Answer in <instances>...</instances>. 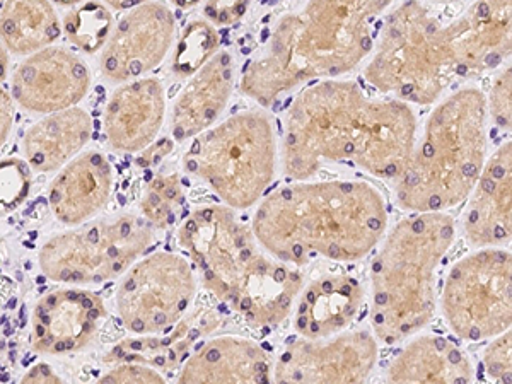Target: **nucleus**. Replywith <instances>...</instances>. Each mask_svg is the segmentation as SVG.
Wrapping results in <instances>:
<instances>
[{
    "mask_svg": "<svg viewBox=\"0 0 512 384\" xmlns=\"http://www.w3.org/2000/svg\"><path fill=\"white\" fill-rule=\"evenodd\" d=\"M364 287L349 274H325L309 282L294 306L299 337L325 338L354 325L364 306Z\"/></svg>",
    "mask_w": 512,
    "mask_h": 384,
    "instance_id": "obj_20",
    "label": "nucleus"
},
{
    "mask_svg": "<svg viewBox=\"0 0 512 384\" xmlns=\"http://www.w3.org/2000/svg\"><path fill=\"white\" fill-rule=\"evenodd\" d=\"M166 378L156 367L140 362H118L115 369L106 373L99 383H164Z\"/></svg>",
    "mask_w": 512,
    "mask_h": 384,
    "instance_id": "obj_33",
    "label": "nucleus"
},
{
    "mask_svg": "<svg viewBox=\"0 0 512 384\" xmlns=\"http://www.w3.org/2000/svg\"><path fill=\"white\" fill-rule=\"evenodd\" d=\"M198 280L187 258L156 251L128 268L117 308L127 330L142 337L171 332L192 311Z\"/></svg>",
    "mask_w": 512,
    "mask_h": 384,
    "instance_id": "obj_11",
    "label": "nucleus"
},
{
    "mask_svg": "<svg viewBox=\"0 0 512 384\" xmlns=\"http://www.w3.org/2000/svg\"><path fill=\"white\" fill-rule=\"evenodd\" d=\"M456 77L472 79L509 59L512 0H477L465 14L446 24Z\"/></svg>",
    "mask_w": 512,
    "mask_h": 384,
    "instance_id": "obj_15",
    "label": "nucleus"
},
{
    "mask_svg": "<svg viewBox=\"0 0 512 384\" xmlns=\"http://www.w3.org/2000/svg\"><path fill=\"white\" fill-rule=\"evenodd\" d=\"M456 238L448 212H414L384 234L371 265V325L384 345L422 332L437 308V272Z\"/></svg>",
    "mask_w": 512,
    "mask_h": 384,
    "instance_id": "obj_5",
    "label": "nucleus"
},
{
    "mask_svg": "<svg viewBox=\"0 0 512 384\" xmlns=\"http://www.w3.org/2000/svg\"><path fill=\"white\" fill-rule=\"evenodd\" d=\"M386 371L388 383L458 384L475 381V367L460 345L434 333H415Z\"/></svg>",
    "mask_w": 512,
    "mask_h": 384,
    "instance_id": "obj_23",
    "label": "nucleus"
},
{
    "mask_svg": "<svg viewBox=\"0 0 512 384\" xmlns=\"http://www.w3.org/2000/svg\"><path fill=\"white\" fill-rule=\"evenodd\" d=\"M52 2H55V4H59V6L62 7H69L77 6V4H81L84 0H52Z\"/></svg>",
    "mask_w": 512,
    "mask_h": 384,
    "instance_id": "obj_41",
    "label": "nucleus"
},
{
    "mask_svg": "<svg viewBox=\"0 0 512 384\" xmlns=\"http://www.w3.org/2000/svg\"><path fill=\"white\" fill-rule=\"evenodd\" d=\"M169 2L178 9H192V7L198 6L202 0H169Z\"/></svg>",
    "mask_w": 512,
    "mask_h": 384,
    "instance_id": "obj_40",
    "label": "nucleus"
},
{
    "mask_svg": "<svg viewBox=\"0 0 512 384\" xmlns=\"http://www.w3.org/2000/svg\"><path fill=\"white\" fill-rule=\"evenodd\" d=\"M144 217L122 214L48 239L40 251L47 279L60 284H101L125 274L154 243Z\"/></svg>",
    "mask_w": 512,
    "mask_h": 384,
    "instance_id": "obj_9",
    "label": "nucleus"
},
{
    "mask_svg": "<svg viewBox=\"0 0 512 384\" xmlns=\"http://www.w3.org/2000/svg\"><path fill=\"white\" fill-rule=\"evenodd\" d=\"M487 101V113L495 127L511 132L512 127V70L511 65L502 69L494 79Z\"/></svg>",
    "mask_w": 512,
    "mask_h": 384,
    "instance_id": "obj_31",
    "label": "nucleus"
},
{
    "mask_svg": "<svg viewBox=\"0 0 512 384\" xmlns=\"http://www.w3.org/2000/svg\"><path fill=\"white\" fill-rule=\"evenodd\" d=\"M91 86V72L76 53L62 47H47L19 65L12 96L31 113L50 115L82 101Z\"/></svg>",
    "mask_w": 512,
    "mask_h": 384,
    "instance_id": "obj_14",
    "label": "nucleus"
},
{
    "mask_svg": "<svg viewBox=\"0 0 512 384\" xmlns=\"http://www.w3.org/2000/svg\"><path fill=\"white\" fill-rule=\"evenodd\" d=\"M279 142L263 110L234 113L193 137L183 156L188 175L205 183L222 204L246 210L258 204L274 183Z\"/></svg>",
    "mask_w": 512,
    "mask_h": 384,
    "instance_id": "obj_7",
    "label": "nucleus"
},
{
    "mask_svg": "<svg viewBox=\"0 0 512 384\" xmlns=\"http://www.w3.org/2000/svg\"><path fill=\"white\" fill-rule=\"evenodd\" d=\"M378 338L369 330H344L325 338H291L272 369L275 383L359 384L378 364Z\"/></svg>",
    "mask_w": 512,
    "mask_h": 384,
    "instance_id": "obj_12",
    "label": "nucleus"
},
{
    "mask_svg": "<svg viewBox=\"0 0 512 384\" xmlns=\"http://www.w3.org/2000/svg\"><path fill=\"white\" fill-rule=\"evenodd\" d=\"M166 115V91L156 77L128 81L113 93L105 111V134L113 149L142 152L158 137Z\"/></svg>",
    "mask_w": 512,
    "mask_h": 384,
    "instance_id": "obj_18",
    "label": "nucleus"
},
{
    "mask_svg": "<svg viewBox=\"0 0 512 384\" xmlns=\"http://www.w3.org/2000/svg\"><path fill=\"white\" fill-rule=\"evenodd\" d=\"M234 88V59L226 50L198 69L176 98L171 134L178 142L193 139L212 127L226 110Z\"/></svg>",
    "mask_w": 512,
    "mask_h": 384,
    "instance_id": "obj_21",
    "label": "nucleus"
},
{
    "mask_svg": "<svg viewBox=\"0 0 512 384\" xmlns=\"http://www.w3.org/2000/svg\"><path fill=\"white\" fill-rule=\"evenodd\" d=\"M439 2H449V0H439Z\"/></svg>",
    "mask_w": 512,
    "mask_h": 384,
    "instance_id": "obj_42",
    "label": "nucleus"
},
{
    "mask_svg": "<svg viewBox=\"0 0 512 384\" xmlns=\"http://www.w3.org/2000/svg\"><path fill=\"white\" fill-rule=\"evenodd\" d=\"M62 28L74 47L93 55L105 48L113 31V16L103 2L86 0L65 14Z\"/></svg>",
    "mask_w": 512,
    "mask_h": 384,
    "instance_id": "obj_27",
    "label": "nucleus"
},
{
    "mask_svg": "<svg viewBox=\"0 0 512 384\" xmlns=\"http://www.w3.org/2000/svg\"><path fill=\"white\" fill-rule=\"evenodd\" d=\"M364 76L408 105L436 103L456 79L446 26L419 0L403 2L384 21Z\"/></svg>",
    "mask_w": 512,
    "mask_h": 384,
    "instance_id": "obj_8",
    "label": "nucleus"
},
{
    "mask_svg": "<svg viewBox=\"0 0 512 384\" xmlns=\"http://www.w3.org/2000/svg\"><path fill=\"white\" fill-rule=\"evenodd\" d=\"M60 35L62 26L50 0H6L0 11V40L16 55L40 52Z\"/></svg>",
    "mask_w": 512,
    "mask_h": 384,
    "instance_id": "obj_26",
    "label": "nucleus"
},
{
    "mask_svg": "<svg viewBox=\"0 0 512 384\" xmlns=\"http://www.w3.org/2000/svg\"><path fill=\"white\" fill-rule=\"evenodd\" d=\"M221 47V36L214 24L207 19H195L181 31L180 40L173 53V74L180 79L192 77L202 69Z\"/></svg>",
    "mask_w": 512,
    "mask_h": 384,
    "instance_id": "obj_28",
    "label": "nucleus"
},
{
    "mask_svg": "<svg viewBox=\"0 0 512 384\" xmlns=\"http://www.w3.org/2000/svg\"><path fill=\"white\" fill-rule=\"evenodd\" d=\"M14 125V103L9 94L0 89V149L6 146Z\"/></svg>",
    "mask_w": 512,
    "mask_h": 384,
    "instance_id": "obj_36",
    "label": "nucleus"
},
{
    "mask_svg": "<svg viewBox=\"0 0 512 384\" xmlns=\"http://www.w3.org/2000/svg\"><path fill=\"white\" fill-rule=\"evenodd\" d=\"M449 330L465 342H485L512 325V253L477 248L449 268L441 292Z\"/></svg>",
    "mask_w": 512,
    "mask_h": 384,
    "instance_id": "obj_10",
    "label": "nucleus"
},
{
    "mask_svg": "<svg viewBox=\"0 0 512 384\" xmlns=\"http://www.w3.org/2000/svg\"><path fill=\"white\" fill-rule=\"evenodd\" d=\"M463 234L475 248H497L512 236V144L507 140L483 164L477 185L468 195Z\"/></svg>",
    "mask_w": 512,
    "mask_h": 384,
    "instance_id": "obj_16",
    "label": "nucleus"
},
{
    "mask_svg": "<svg viewBox=\"0 0 512 384\" xmlns=\"http://www.w3.org/2000/svg\"><path fill=\"white\" fill-rule=\"evenodd\" d=\"M272 357L262 344L236 335L210 338L188 355L178 383H270Z\"/></svg>",
    "mask_w": 512,
    "mask_h": 384,
    "instance_id": "obj_19",
    "label": "nucleus"
},
{
    "mask_svg": "<svg viewBox=\"0 0 512 384\" xmlns=\"http://www.w3.org/2000/svg\"><path fill=\"white\" fill-rule=\"evenodd\" d=\"M106 316L105 303L94 292L57 289L41 297L33 311V349L65 354L84 349Z\"/></svg>",
    "mask_w": 512,
    "mask_h": 384,
    "instance_id": "obj_17",
    "label": "nucleus"
},
{
    "mask_svg": "<svg viewBox=\"0 0 512 384\" xmlns=\"http://www.w3.org/2000/svg\"><path fill=\"white\" fill-rule=\"evenodd\" d=\"M93 134V122L81 108L55 111L33 125L23 140L24 156L35 171L62 168L82 151Z\"/></svg>",
    "mask_w": 512,
    "mask_h": 384,
    "instance_id": "obj_25",
    "label": "nucleus"
},
{
    "mask_svg": "<svg viewBox=\"0 0 512 384\" xmlns=\"http://www.w3.org/2000/svg\"><path fill=\"white\" fill-rule=\"evenodd\" d=\"M393 0H303L275 23L239 89L263 108L309 81L349 74L373 52V24Z\"/></svg>",
    "mask_w": 512,
    "mask_h": 384,
    "instance_id": "obj_3",
    "label": "nucleus"
},
{
    "mask_svg": "<svg viewBox=\"0 0 512 384\" xmlns=\"http://www.w3.org/2000/svg\"><path fill=\"white\" fill-rule=\"evenodd\" d=\"M251 229L280 262L304 267L313 258L354 263L388 231L383 193L367 181L297 180L262 198Z\"/></svg>",
    "mask_w": 512,
    "mask_h": 384,
    "instance_id": "obj_2",
    "label": "nucleus"
},
{
    "mask_svg": "<svg viewBox=\"0 0 512 384\" xmlns=\"http://www.w3.org/2000/svg\"><path fill=\"white\" fill-rule=\"evenodd\" d=\"M253 0H207L204 14L214 26H231L245 18Z\"/></svg>",
    "mask_w": 512,
    "mask_h": 384,
    "instance_id": "obj_34",
    "label": "nucleus"
},
{
    "mask_svg": "<svg viewBox=\"0 0 512 384\" xmlns=\"http://www.w3.org/2000/svg\"><path fill=\"white\" fill-rule=\"evenodd\" d=\"M487 101L466 86L427 118L412 158L396 178V200L410 212H446L463 204L487 161Z\"/></svg>",
    "mask_w": 512,
    "mask_h": 384,
    "instance_id": "obj_6",
    "label": "nucleus"
},
{
    "mask_svg": "<svg viewBox=\"0 0 512 384\" xmlns=\"http://www.w3.org/2000/svg\"><path fill=\"white\" fill-rule=\"evenodd\" d=\"M492 342L483 352V367L489 379L495 383H511L512 381V332H506L490 338Z\"/></svg>",
    "mask_w": 512,
    "mask_h": 384,
    "instance_id": "obj_32",
    "label": "nucleus"
},
{
    "mask_svg": "<svg viewBox=\"0 0 512 384\" xmlns=\"http://www.w3.org/2000/svg\"><path fill=\"white\" fill-rule=\"evenodd\" d=\"M113 169L105 154L84 152L70 161L48 190L52 212L67 226H79L103 209L111 197Z\"/></svg>",
    "mask_w": 512,
    "mask_h": 384,
    "instance_id": "obj_22",
    "label": "nucleus"
},
{
    "mask_svg": "<svg viewBox=\"0 0 512 384\" xmlns=\"http://www.w3.org/2000/svg\"><path fill=\"white\" fill-rule=\"evenodd\" d=\"M173 140L161 139L156 142H152L151 146L146 147L144 151L140 152L139 158H137V164L140 168H149V166H156L161 163L168 154L173 151Z\"/></svg>",
    "mask_w": 512,
    "mask_h": 384,
    "instance_id": "obj_35",
    "label": "nucleus"
},
{
    "mask_svg": "<svg viewBox=\"0 0 512 384\" xmlns=\"http://www.w3.org/2000/svg\"><path fill=\"white\" fill-rule=\"evenodd\" d=\"M105 2L115 11H130V9H135V7L142 6V4H147L149 0H105Z\"/></svg>",
    "mask_w": 512,
    "mask_h": 384,
    "instance_id": "obj_38",
    "label": "nucleus"
},
{
    "mask_svg": "<svg viewBox=\"0 0 512 384\" xmlns=\"http://www.w3.org/2000/svg\"><path fill=\"white\" fill-rule=\"evenodd\" d=\"M31 190V166L18 158L0 161V214L18 209Z\"/></svg>",
    "mask_w": 512,
    "mask_h": 384,
    "instance_id": "obj_30",
    "label": "nucleus"
},
{
    "mask_svg": "<svg viewBox=\"0 0 512 384\" xmlns=\"http://www.w3.org/2000/svg\"><path fill=\"white\" fill-rule=\"evenodd\" d=\"M0 2H4V0H0Z\"/></svg>",
    "mask_w": 512,
    "mask_h": 384,
    "instance_id": "obj_43",
    "label": "nucleus"
},
{
    "mask_svg": "<svg viewBox=\"0 0 512 384\" xmlns=\"http://www.w3.org/2000/svg\"><path fill=\"white\" fill-rule=\"evenodd\" d=\"M9 70V55H7V48L0 43V82L4 81Z\"/></svg>",
    "mask_w": 512,
    "mask_h": 384,
    "instance_id": "obj_39",
    "label": "nucleus"
},
{
    "mask_svg": "<svg viewBox=\"0 0 512 384\" xmlns=\"http://www.w3.org/2000/svg\"><path fill=\"white\" fill-rule=\"evenodd\" d=\"M417 118L408 103L371 98L355 81L321 79L292 99L282 123L280 164L309 180L326 164H349L396 180L412 158Z\"/></svg>",
    "mask_w": 512,
    "mask_h": 384,
    "instance_id": "obj_1",
    "label": "nucleus"
},
{
    "mask_svg": "<svg viewBox=\"0 0 512 384\" xmlns=\"http://www.w3.org/2000/svg\"><path fill=\"white\" fill-rule=\"evenodd\" d=\"M205 289L246 325L274 330L292 315L304 287L301 268L270 255L227 205L198 207L176 233Z\"/></svg>",
    "mask_w": 512,
    "mask_h": 384,
    "instance_id": "obj_4",
    "label": "nucleus"
},
{
    "mask_svg": "<svg viewBox=\"0 0 512 384\" xmlns=\"http://www.w3.org/2000/svg\"><path fill=\"white\" fill-rule=\"evenodd\" d=\"M221 325V315L214 309L202 308L190 311L171 332L164 333L163 338H140L125 340L111 352L108 362H140L156 367L164 374L175 371L181 362L187 361L188 350L197 344L200 338L214 332Z\"/></svg>",
    "mask_w": 512,
    "mask_h": 384,
    "instance_id": "obj_24",
    "label": "nucleus"
},
{
    "mask_svg": "<svg viewBox=\"0 0 512 384\" xmlns=\"http://www.w3.org/2000/svg\"><path fill=\"white\" fill-rule=\"evenodd\" d=\"M24 384H36V383H62L59 376L53 373L50 366L47 364H38L33 367L30 373L26 374L23 378Z\"/></svg>",
    "mask_w": 512,
    "mask_h": 384,
    "instance_id": "obj_37",
    "label": "nucleus"
},
{
    "mask_svg": "<svg viewBox=\"0 0 512 384\" xmlns=\"http://www.w3.org/2000/svg\"><path fill=\"white\" fill-rule=\"evenodd\" d=\"M185 205V192L181 185L180 176L176 173L171 175H159L149 183L140 209L154 231L168 229L176 222L180 209Z\"/></svg>",
    "mask_w": 512,
    "mask_h": 384,
    "instance_id": "obj_29",
    "label": "nucleus"
},
{
    "mask_svg": "<svg viewBox=\"0 0 512 384\" xmlns=\"http://www.w3.org/2000/svg\"><path fill=\"white\" fill-rule=\"evenodd\" d=\"M176 21L168 6L147 2L130 9L111 31L101 55L106 79L128 82L156 69L175 41Z\"/></svg>",
    "mask_w": 512,
    "mask_h": 384,
    "instance_id": "obj_13",
    "label": "nucleus"
}]
</instances>
